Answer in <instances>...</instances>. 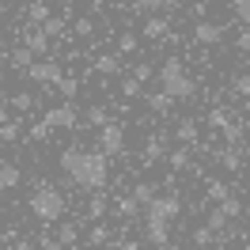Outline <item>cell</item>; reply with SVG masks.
Instances as JSON below:
<instances>
[{
  "instance_id": "obj_18",
  "label": "cell",
  "mask_w": 250,
  "mask_h": 250,
  "mask_svg": "<svg viewBox=\"0 0 250 250\" xmlns=\"http://www.w3.org/2000/svg\"><path fill=\"white\" fill-rule=\"evenodd\" d=\"M64 27H68V23H64V16H49L46 23H38V31L46 34V38H57V34H64Z\"/></svg>"
},
{
  "instance_id": "obj_12",
  "label": "cell",
  "mask_w": 250,
  "mask_h": 250,
  "mask_svg": "<svg viewBox=\"0 0 250 250\" xmlns=\"http://www.w3.org/2000/svg\"><path fill=\"white\" fill-rule=\"evenodd\" d=\"M163 156H167L163 137H159V133H152V137H148V144H144V163H159Z\"/></svg>"
},
{
  "instance_id": "obj_32",
  "label": "cell",
  "mask_w": 250,
  "mask_h": 250,
  "mask_svg": "<svg viewBox=\"0 0 250 250\" xmlns=\"http://www.w3.org/2000/svg\"><path fill=\"white\" fill-rule=\"evenodd\" d=\"M118 53H137V34L125 31L122 38H118Z\"/></svg>"
},
{
  "instance_id": "obj_30",
  "label": "cell",
  "mask_w": 250,
  "mask_h": 250,
  "mask_svg": "<svg viewBox=\"0 0 250 250\" xmlns=\"http://www.w3.org/2000/svg\"><path fill=\"white\" fill-rule=\"evenodd\" d=\"M141 87H144V83H137L133 76H125V80H122V99H137V95H141Z\"/></svg>"
},
{
  "instance_id": "obj_29",
  "label": "cell",
  "mask_w": 250,
  "mask_h": 250,
  "mask_svg": "<svg viewBox=\"0 0 250 250\" xmlns=\"http://www.w3.org/2000/svg\"><path fill=\"white\" fill-rule=\"evenodd\" d=\"M106 239H110V231H106V228H103V224H95L91 231H87V243H91V247H103Z\"/></svg>"
},
{
  "instance_id": "obj_4",
  "label": "cell",
  "mask_w": 250,
  "mask_h": 250,
  "mask_svg": "<svg viewBox=\"0 0 250 250\" xmlns=\"http://www.w3.org/2000/svg\"><path fill=\"white\" fill-rule=\"evenodd\" d=\"M31 212L42 224H57V220L64 216V197H61V189H53V186H38L31 193Z\"/></svg>"
},
{
  "instance_id": "obj_19",
  "label": "cell",
  "mask_w": 250,
  "mask_h": 250,
  "mask_svg": "<svg viewBox=\"0 0 250 250\" xmlns=\"http://www.w3.org/2000/svg\"><path fill=\"white\" fill-rule=\"evenodd\" d=\"M49 16H53V12H49V4H46V0H34L31 8H27V19H31V23H46Z\"/></svg>"
},
{
  "instance_id": "obj_47",
  "label": "cell",
  "mask_w": 250,
  "mask_h": 250,
  "mask_svg": "<svg viewBox=\"0 0 250 250\" xmlns=\"http://www.w3.org/2000/svg\"><path fill=\"white\" fill-rule=\"evenodd\" d=\"M118 250H141V247H137L133 239H125V243H118Z\"/></svg>"
},
{
  "instance_id": "obj_22",
  "label": "cell",
  "mask_w": 250,
  "mask_h": 250,
  "mask_svg": "<svg viewBox=\"0 0 250 250\" xmlns=\"http://www.w3.org/2000/svg\"><path fill=\"white\" fill-rule=\"evenodd\" d=\"M220 163H224L228 171H239V167H243V152H235V148H224V152H220Z\"/></svg>"
},
{
  "instance_id": "obj_40",
  "label": "cell",
  "mask_w": 250,
  "mask_h": 250,
  "mask_svg": "<svg viewBox=\"0 0 250 250\" xmlns=\"http://www.w3.org/2000/svg\"><path fill=\"white\" fill-rule=\"evenodd\" d=\"M34 247H38V250H64L61 243H57V239H49V235H38V243H34Z\"/></svg>"
},
{
  "instance_id": "obj_21",
  "label": "cell",
  "mask_w": 250,
  "mask_h": 250,
  "mask_svg": "<svg viewBox=\"0 0 250 250\" xmlns=\"http://www.w3.org/2000/svg\"><path fill=\"white\" fill-rule=\"evenodd\" d=\"M106 122H110V110H106V106H87V125L103 129Z\"/></svg>"
},
{
  "instance_id": "obj_1",
  "label": "cell",
  "mask_w": 250,
  "mask_h": 250,
  "mask_svg": "<svg viewBox=\"0 0 250 250\" xmlns=\"http://www.w3.org/2000/svg\"><path fill=\"white\" fill-rule=\"evenodd\" d=\"M61 171L83 189H103L110 178V167H106V156L103 152H83V148H64L61 152Z\"/></svg>"
},
{
  "instance_id": "obj_10",
  "label": "cell",
  "mask_w": 250,
  "mask_h": 250,
  "mask_svg": "<svg viewBox=\"0 0 250 250\" xmlns=\"http://www.w3.org/2000/svg\"><path fill=\"white\" fill-rule=\"evenodd\" d=\"M171 34V23L163 16H148L144 19V38H167Z\"/></svg>"
},
{
  "instance_id": "obj_50",
  "label": "cell",
  "mask_w": 250,
  "mask_h": 250,
  "mask_svg": "<svg viewBox=\"0 0 250 250\" xmlns=\"http://www.w3.org/2000/svg\"><path fill=\"white\" fill-rule=\"evenodd\" d=\"M243 156H247V159H250V144H247V148H243Z\"/></svg>"
},
{
  "instance_id": "obj_38",
  "label": "cell",
  "mask_w": 250,
  "mask_h": 250,
  "mask_svg": "<svg viewBox=\"0 0 250 250\" xmlns=\"http://www.w3.org/2000/svg\"><path fill=\"white\" fill-rule=\"evenodd\" d=\"M212 239H216V235L208 231V228H193V243H197V247H208Z\"/></svg>"
},
{
  "instance_id": "obj_45",
  "label": "cell",
  "mask_w": 250,
  "mask_h": 250,
  "mask_svg": "<svg viewBox=\"0 0 250 250\" xmlns=\"http://www.w3.org/2000/svg\"><path fill=\"white\" fill-rule=\"evenodd\" d=\"M31 141H49V129H46L42 122H38V125L31 129Z\"/></svg>"
},
{
  "instance_id": "obj_6",
  "label": "cell",
  "mask_w": 250,
  "mask_h": 250,
  "mask_svg": "<svg viewBox=\"0 0 250 250\" xmlns=\"http://www.w3.org/2000/svg\"><path fill=\"white\" fill-rule=\"evenodd\" d=\"M42 125H46L49 133H53V129H76V106H68V103L49 106L46 118H42Z\"/></svg>"
},
{
  "instance_id": "obj_37",
  "label": "cell",
  "mask_w": 250,
  "mask_h": 250,
  "mask_svg": "<svg viewBox=\"0 0 250 250\" xmlns=\"http://www.w3.org/2000/svg\"><path fill=\"white\" fill-rule=\"evenodd\" d=\"M133 4H137L141 12H159V8H167L171 0H133Z\"/></svg>"
},
{
  "instance_id": "obj_49",
  "label": "cell",
  "mask_w": 250,
  "mask_h": 250,
  "mask_svg": "<svg viewBox=\"0 0 250 250\" xmlns=\"http://www.w3.org/2000/svg\"><path fill=\"white\" fill-rule=\"evenodd\" d=\"M4 61H8V53H4V46H0V64H4Z\"/></svg>"
},
{
  "instance_id": "obj_54",
  "label": "cell",
  "mask_w": 250,
  "mask_h": 250,
  "mask_svg": "<svg viewBox=\"0 0 250 250\" xmlns=\"http://www.w3.org/2000/svg\"><path fill=\"white\" fill-rule=\"evenodd\" d=\"M247 247H250V243H247Z\"/></svg>"
},
{
  "instance_id": "obj_17",
  "label": "cell",
  "mask_w": 250,
  "mask_h": 250,
  "mask_svg": "<svg viewBox=\"0 0 250 250\" xmlns=\"http://www.w3.org/2000/svg\"><path fill=\"white\" fill-rule=\"evenodd\" d=\"M167 163H171V171H189V144L174 148L171 156H167Z\"/></svg>"
},
{
  "instance_id": "obj_5",
  "label": "cell",
  "mask_w": 250,
  "mask_h": 250,
  "mask_svg": "<svg viewBox=\"0 0 250 250\" xmlns=\"http://www.w3.org/2000/svg\"><path fill=\"white\" fill-rule=\"evenodd\" d=\"M95 144H99V152L103 156H122L125 152V129L122 125H114V122H106L103 129H99V137H95Z\"/></svg>"
},
{
  "instance_id": "obj_26",
  "label": "cell",
  "mask_w": 250,
  "mask_h": 250,
  "mask_svg": "<svg viewBox=\"0 0 250 250\" xmlns=\"http://www.w3.org/2000/svg\"><path fill=\"white\" fill-rule=\"evenodd\" d=\"M53 87H57V91L64 95V99H76V95H80V80H68V76H61L57 83H53Z\"/></svg>"
},
{
  "instance_id": "obj_11",
  "label": "cell",
  "mask_w": 250,
  "mask_h": 250,
  "mask_svg": "<svg viewBox=\"0 0 250 250\" xmlns=\"http://www.w3.org/2000/svg\"><path fill=\"white\" fill-rule=\"evenodd\" d=\"M23 182V171L16 163H0V189H16Z\"/></svg>"
},
{
  "instance_id": "obj_31",
  "label": "cell",
  "mask_w": 250,
  "mask_h": 250,
  "mask_svg": "<svg viewBox=\"0 0 250 250\" xmlns=\"http://www.w3.org/2000/svg\"><path fill=\"white\" fill-rule=\"evenodd\" d=\"M16 137H19V122H4V125H0V141H4V144H12Z\"/></svg>"
},
{
  "instance_id": "obj_44",
  "label": "cell",
  "mask_w": 250,
  "mask_h": 250,
  "mask_svg": "<svg viewBox=\"0 0 250 250\" xmlns=\"http://www.w3.org/2000/svg\"><path fill=\"white\" fill-rule=\"evenodd\" d=\"M208 122L216 125V129H224V125L231 122V118H228V114H224V110H212V114H208Z\"/></svg>"
},
{
  "instance_id": "obj_41",
  "label": "cell",
  "mask_w": 250,
  "mask_h": 250,
  "mask_svg": "<svg viewBox=\"0 0 250 250\" xmlns=\"http://www.w3.org/2000/svg\"><path fill=\"white\" fill-rule=\"evenodd\" d=\"M235 16L243 23H250V0H235Z\"/></svg>"
},
{
  "instance_id": "obj_2",
  "label": "cell",
  "mask_w": 250,
  "mask_h": 250,
  "mask_svg": "<svg viewBox=\"0 0 250 250\" xmlns=\"http://www.w3.org/2000/svg\"><path fill=\"white\" fill-rule=\"evenodd\" d=\"M144 208H148V216H144L148 243L159 247V250H167V243H171V220L182 212V201H178V197H152Z\"/></svg>"
},
{
  "instance_id": "obj_39",
  "label": "cell",
  "mask_w": 250,
  "mask_h": 250,
  "mask_svg": "<svg viewBox=\"0 0 250 250\" xmlns=\"http://www.w3.org/2000/svg\"><path fill=\"white\" fill-rule=\"evenodd\" d=\"M231 87H235L239 95H247V99H250V76H243V72H239V76L231 80Z\"/></svg>"
},
{
  "instance_id": "obj_7",
  "label": "cell",
  "mask_w": 250,
  "mask_h": 250,
  "mask_svg": "<svg viewBox=\"0 0 250 250\" xmlns=\"http://www.w3.org/2000/svg\"><path fill=\"white\" fill-rule=\"evenodd\" d=\"M64 72L57 61H31V68H27V80H34V83H57Z\"/></svg>"
},
{
  "instance_id": "obj_51",
  "label": "cell",
  "mask_w": 250,
  "mask_h": 250,
  "mask_svg": "<svg viewBox=\"0 0 250 250\" xmlns=\"http://www.w3.org/2000/svg\"><path fill=\"white\" fill-rule=\"evenodd\" d=\"M243 208H247V212H250V205H243Z\"/></svg>"
},
{
  "instance_id": "obj_24",
  "label": "cell",
  "mask_w": 250,
  "mask_h": 250,
  "mask_svg": "<svg viewBox=\"0 0 250 250\" xmlns=\"http://www.w3.org/2000/svg\"><path fill=\"white\" fill-rule=\"evenodd\" d=\"M205 228H208L212 235H220L224 228H228V216H224L220 208H212V212H208V220H205Z\"/></svg>"
},
{
  "instance_id": "obj_27",
  "label": "cell",
  "mask_w": 250,
  "mask_h": 250,
  "mask_svg": "<svg viewBox=\"0 0 250 250\" xmlns=\"http://www.w3.org/2000/svg\"><path fill=\"white\" fill-rule=\"evenodd\" d=\"M220 133H224V141H228V144H239V141H243V125H239V122H228Z\"/></svg>"
},
{
  "instance_id": "obj_46",
  "label": "cell",
  "mask_w": 250,
  "mask_h": 250,
  "mask_svg": "<svg viewBox=\"0 0 250 250\" xmlns=\"http://www.w3.org/2000/svg\"><path fill=\"white\" fill-rule=\"evenodd\" d=\"M12 250H38V247H34L31 239H16V247H12Z\"/></svg>"
},
{
  "instance_id": "obj_8",
  "label": "cell",
  "mask_w": 250,
  "mask_h": 250,
  "mask_svg": "<svg viewBox=\"0 0 250 250\" xmlns=\"http://www.w3.org/2000/svg\"><path fill=\"white\" fill-rule=\"evenodd\" d=\"M224 38H228V27H224V23H197V27H193V42H197V46H220Z\"/></svg>"
},
{
  "instance_id": "obj_16",
  "label": "cell",
  "mask_w": 250,
  "mask_h": 250,
  "mask_svg": "<svg viewBox=\"0 0 250 250\" xmlns=\"http://www.w3.org/2000/svg\"><path fill=\"white\" fill-rule=\"evenodd\" d=\"M216 208H220V212H224V216H228V220H235V216H243V201H239V197H235V193H228V197H224V201H216Z\"/></svg>"
},
{
  "instance_id": "obj_13",
  "label": "cell",
  "mask_w": 250,
  "mask_h": 250,
  "mask_svg": "<svg viewBox=\"0 0 250 250\" xmlns=\"http://www.w3.org/2000/svg\"><path fill=\"white\" fill-rule=\"evenodd\" d=\"M174 137H178L182 144H197V122H193V118H182L178 129H174Z\"/></svg>"
},
{
  "instance_id": "obj_34",
  "label": "cell",
  "mask_w": 250,
  "mask_h": 250,
  "mask_svg": "<svg viewBox=\"0 0 250 250\" xmlns=\"http://www.w3.org/2000/svg\"><path fill=\"white\" fill-rule=\"evenodd\" d=\"M228 193H231V189L224 186V182H216V178H212V182H208V197H212V201H224V197H228Z\"/></svg>"
},
{
  "instance_id": "obj_43",
  "label": "cell",
  "mask_w": 250,
  "mask_h": 250,
  "mask_svg": "<svg viewBox=\"0 0 250 250\" xmlns=\"http://www.w3.org/2000/svg\"><path fill=\"white\" fill-rule=\"evenodd\" d=\"M235 46L243 49V53H250V23H247V27H243V34L235 38Z\"/></svg>"
},
{
  "instance_id": "obj_25",
  "label": "cell",
  "mask_w": 250,
  "mask_h": 250,
  "mask_svg": "<svg viewBox=\"0 0 250 250\" xmlns=\"http://www.w3.org/2000/svg\"><path fill=\"white\" fill-rule=\"evenodd\" d=\"M76 239H80L76 224H61V228H57V243H61V247H72Z\"/></svg>"
},
{
  "instance_id": "obj_53",
  "label": "cell",
  "mask_w": 250,
  "mask_h": 250,
  "mask_svg": "<svg viewBox=\"0 0 250 250\" xmlns=\"http://www.w3.org/2000/svg\"><path fill=\"white\" fill-rule=\"evenodd\" d=\"M0 250H4V247H0Z\"/></svg>"
},
{
  "instance_id": "obj_9",
  "label": "cell",
  "mask_w": 250,
  "mask_h": 250,
  "mask_svg": "<svg viewBox=\"0 0 250 250\" xmlns=\"http://www.w3.org/2000/svg\"><path fill=\"white\" fill-rule=\"evenodd\" d=\"M95 72L118 76V72H122V57H118V53H99V57H95Z\"/></svg>"
},
{
  "instance_id": "obj_36",
  "label": "cell",
  "mask_w": 250,
  "mask_h": 250,
  "mask_svg": "<svg viewBox=\"0 0 250 250\" xmlns=\"http://www.w3.org/2000/svg\"><path fill=\"white\" fill-rule=\"evenodd\" d=\"M76 34H80V38H91V34H95V19H87V16L76 19Z\"/></svg>"
},
{
  "instance_id": "obj_23",
  "label": "cell",
  "mask_w": 250,
  "mask_h": 250,
  "mask_svg": "<svg viewBox=\"0 0 250 250\" xmlns=\"http://www.w3.org/2000/svg\"><path fill=\"white\" fill-rule=\"evenodd\" d=\"M171 103H174V99H171L167 91H159V95H148V106L156 110V114H167V110H171Z\"/></svg>"
},
{
  "instance_id": "obj_48",
  "label": "cell",
  "mask_w": 250,
  "mask_h": 250,
  "mask_svg": "<svg viewBox=\"0 0 250 250\" xmlns=\"http://www.w3.org/2000/svg\"><path fill=\"white\" fill-rule=\"evenodd\" d=\"M4 8H8V0H0V19H4Z\"/></svg>"
},
{
  "instance_id": "obj_15",
  "label": "cell",
  "mask_w": 250,
  "mask_h": 250,
  "mask_svg": "<svg viewBox=\"0 0 250 250\" xmlns=\"http://www.w3.org/2000/svg\"><path fill=\"white\" fill-rule=\"evenodd\" d=\"M23 46L31 49L34 57H42V53H46V49H49V38H46V34H42V31H31V34H27V42H23Z\"/></svg>"
},
{
  "instance_id": "obj_14",
  "label": "cell",
  "mask_w": 250,
  "mask_h": 250,
  "mask_svg": "<svg viewBox=\"0 0 250 250\" xmlns=\"http://www.w3.org/2000/svg\"><path fill=\"white\" fill-rule=\"evenodd\" d=\"M31 61H34V53L27 46H16L12 53H8V64H12V68H23V72L31 68Z\"/></svg>"
},
{
  "instance_id": "obj_52",
  "label": "cell",
  "mask_w": 250,
  "mask_h": 250,
  "mask_svg": "<svg viewBox=\"0 0 250 250\" xmlns=\"http://www.w3.org/2000/svg\"><path fill=\"white\" fill-rule=\"evenodd\" d=\"M0 197H4V189H0Z\"/></svg>"
},
{
  "instance_id": "obj_28",
  "label": "cell",
  "mask_w": 250,
  "mask_h": 250,
  "mask_svg": "<svg viewBox=\"0 0 250 250\" xmlns=\"http://www.w3.org/2000/svg\"><path fill=\"white\" fill-rule=\"evenodd\" d=\"M87 216H91V220L106 216V197H91V201H87Z\"/></svg>"
},
{
  "instance_id": "obj_3",
  "label": "cell",
  "mask_w": 250,
  "mask_h": 250,
  "mask_svg": "<svg viewBox=\"0 0 250 250\" xmlns=\"http://www.w3.org/2000/svg\"><path fill=\"white\" fill-rule=\"evenodd\" d=\"M159 83H163V91L171 95V99H189V95L197 91V83L186 76V68L178 57H167V61L159 64Z\"/></svg>"
},
{
  "instance_id": "obj_20",
  "label": "cell",
  "mask_w": 250,
  "mask_h": 250,
  "mask_svg": "<svg viewBox=\"0 0 250 250\" xmlns=\"http://www.w3.org/2000/svg\"><path fill=\"white\" fill-rule=\"evenodd\" d=\"M129 197H133V201H137V205L144 208V205H148L152 197H156V186H152V182H137V189H133Z\"/></svg>"
},
{
  "instance_id": "obj_33",
  "label": "cell",
  "mask_w": 250,
  "mask_h": 250,
  "mask_svg": "<svg viewBox=\"0 0 250 250\" xmlns=\"http://www.w3.org/2000/svg\"><path fill=\"white\" fill-rule=\"evenodd\" d=\"M152 76H156V68H152V64H137V68H133V80H137V83H148Z\"/></svg>"
},
{
  "instance_id": "obj_35",
  "label": "cell",
  "mask_w": 250,
  "mask_h": 250,
  "mask_svg": "<svg viewBox=\"0 0 250 250\" xmlns=\"http://www.w3.org/2000/svg\"><path fill=\"white\" fill-rule=\"evenodd\" d=\"M118 212H122V216H137V212H141V205L133 201V197H122V201H118Z\"/></svg>"
},
{
  "instance_id": "obj_42",
  "label": "cell",
  "mask_w": 250,
  "mask_h": 250,
  "mask_svg": "<svg viewBox=\"0 0 250 250\" xmlns=\"http://www.w3.org/2000/svg\"><path fill=\"white\" fill-rule=\"evenodd\" d=\"M12 106H16V110H31V106H34V99L23 91V95H16V99H12Z\"/></svg>"
}]
</instances>
